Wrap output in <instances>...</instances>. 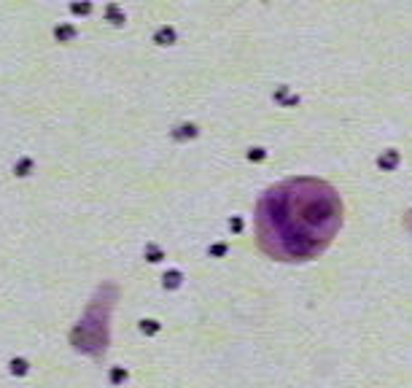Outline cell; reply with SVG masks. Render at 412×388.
<instances>
[{"mask_svg":"<svg viewBox=\"0 0 412 388\" xmlns=\"http://www.w3.org/2000/svg\"><path fill=\"white\" fill-rule=\"evenodd\" d=\"M261 210V240L278 256H310L323 248L337 226V199L318 189L296 186L291 194L270 197Z\"/></svg>","mask_w":412,"mask_h":388,"instance_id":"cell-1","label":"cell"},{"mask_svg":"<svg viewBox=\"0 0 412 388\" xmlns=\"http://www.w3.org/2000/svg\"><path fill=\"white\" fill-rule=\"evenodd\" d=\"M54 35L60 38V41H70V38L76 35V30H73L70 25H57L54 27Z\"/></svg>","mask_w":412,"mask_h":388,"instance_id":"cell-2","label":"cell"},{"mask_svg":"<svg viewBox=\"0 0 412 388\" xmlns=\"http://www.w3.org/2000/svg\"><path fill=\"white\" fill-rule=\"evenodd\" d=\"M89 8H92L89 0H81V3H73V5H70L73 14H89Z\"/></svg>","mask_w":412,"mask_h":388,"instance_id":"cell-3","label":"cell"}]
</instances>
